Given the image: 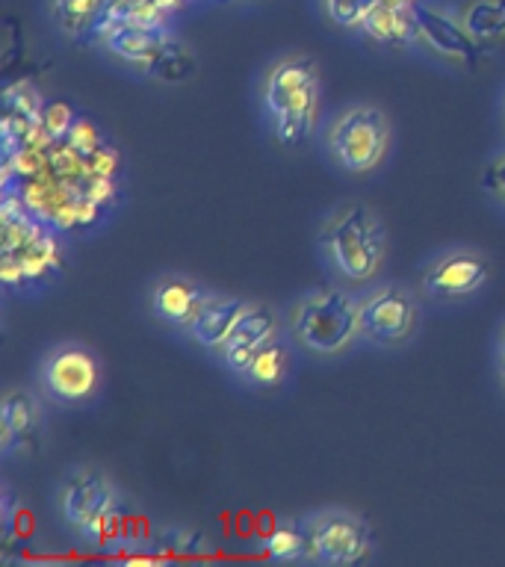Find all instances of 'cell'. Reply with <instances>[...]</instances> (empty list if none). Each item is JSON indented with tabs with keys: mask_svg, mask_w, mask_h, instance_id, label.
I'll list each match as a JSON object with an SVG mask.
<instances>
[{
	"mask_svg": "<svg viewBox=\"0 0 505 567\" xmlns=\"http://www.w3.org/2000/svg\"><path fill=\"white\" fill-rule=\"evenodd\" d=\"M42 384L56 402H86L101 388V363L83 346H56L42 363Z\"/></svg>",
	"mask_w": 505,
	"mask_h": 567,
	"instance_id": "8",
	"label": "cell"
},
{
	"mask_svg": "<svg viewBox=\"0 0 505 567\" xmlns=\"http://www.w3.org/2000/svg\"><path fill=\"white\" fill-rule=\"evenodd\" d=\"M416 30H420V42H425L434 53H441L446 60L458 62L461 69L473 71L478 65V39L470 33L464 21H452L434 7L414 3Z\"/></svg>",
	"mask_w": 505,
	"mask_h": 567,
	"instance_id": "10",
	"label": "cell"
},
{
	"mask_svg": "<svg viewBox=\"0 0 505 567\" xmlns=\"http://www.w3.org/2000/svg\"><path fill=\"white\" fill-rule=\"evenodd\" d=\"M115 503H118V494L113 482L106 478L104 470L95 467L74 470L60 491L62 520L86 540H95L101 535L106 520L113 517Z\"/></svg>",
	"mask_w": 505,
	"mask_h": 567,
	"instance_id": "6",
	"label": "cell"
},
{
	"mask_svg": "<svg viewBox=\"0 0 505 567\" xmlns=\"http://www.w3.org/2000/svg\"><path fill=\"white\" fill-rule=\"evenodd\" d=\"M145 74L159 83H184L195 74V56L189 48H184L175 39H168L148 62H145Z\"/></svg>",
	"mask_w": 505,
	"mask_h": 567,
	"instance_id": "19",
	"label": "cell"
},
{
	"mask_svg": "<svg viewBox=\"0 0 505 567\" xmlns=\"http://www.w3.org/2000/svg\"><path fill=\"white\" fill-rule=\"evenodd\" d=\"M319 243L346 281H372L388 257V228L363 202L337 207L319 230Z\"/></svg>",
	"mask_w": 505,
	"mask_h": 567,
	"instance_id": "1",
	"label": "cell"
},
{
	"mask_svg": "<svg viewBox=\"0 0 505 567\" xmlns=\"http://www.w3.org/2000/svg\"><path fill=\"white\" fill-rule=\"evenodd\" d=\"M464 27L478 42H491L505 33V0H476L464 12Z\"/></svg>",
	"mask_w": 505,
	"mask_h": 567,
	"instance_id": "21",
	"label": "cell"
},
{
	"mask_svg": "<svg viewBox=\"0 0 505 567\" xmlns=\"http://www.w3.org/2000/svg\"><path fill=\"white\" fill-rule=\"evenodd\" d=\"M148 3H154L157 9H163V12H172L175 7H181L184 0H148Z\"/></svg>",
	"mask_w": 505,
	"mask_h": 567,
	"instance_id": "25",
	"label": "cell"
},
{
	"mask_svg": "<svg viewBox=\"0 0 505 567\" xmlns=\"http://www.w3.org/2000/svg\"><path fill=\"white\" fill-rule=\"evenodd\" d=\"M499 358H505V331H503V340H499Z\"/></svg>",
	"mask_w": 505,
	"mask_h": 567,
	"instance_id": "27",
	"label": "cell"
},
{
	"mask_svg": "<svg viewBox=\"0 0 505 567\" xmlns=\"http://www.w3.org/2000/svg\"><path fill=\"white\" fill-rule=\"evenodd\" d=\"M499 384H503V393H505V358H499Z\"/></svg>",
	"mask_w": 505,
	"mask_h": 567,
	"instance_id": "26",
	"label": "cell"
},
{
	"mask_svg": "<svg viewBox=\"0 0 505 567\" xmlns=\"http://www.w3.org/2000/svg\"><path fill=\"white\" fill-rule=\"evenodd\" d=\"M287 346L275 337L272 343H266L260 352L251 358V363L246 367V375L251 384H257V388H272V384H281L284 375H287Z\"/></svg>",
	"mask_w": 505,
	"mask_h": 567,
	"instance_id": "20",
	"label": "cell"
},
{
	"mask_svg": "<svg viewBox=\"0 0 505 567\" xmlns=\"http://www.w3.org/2000/svg\"><path fill=\"white\" fill-rule=\"evenodd\" d=\"M331 157L354 175L379 168L390 148V122L379 106L354 104L346 106L328 124L326 133Z\"/></svg>",
	"mask_w": 505,
	"mask_h": 567,
	"instance_id": "4",
	"label": "cell"
},
{
	"mask_svg": "<svg viewBox=\"0 0 505 567\" xmlns=\"http://www.w3.org/2000/svg\"><path fill=\"white\" fill-rule=\"evenodd\" d=\"M491 278V264L482 251L473 248H452L443 251L423 269V290L434 299H464L470 292H476L485 287Z\"/></svg>",
	"mask_w": 505,
	"mask_h": 567,
	"instance_id": "9",
	"label": "cell"
},
{
	"mask_svg": "<svg viewBox=\"0 0 505 567\" xmlns=\"http://www.w3.org/2000/svg\"><path fill=\"white\" fill-rule=\"evenodd\" d=\"M379 0H326L328 18L340 27H361Z\"/></svg>",
	"mask_w": 505,
	"mask_h": 567,
	"instance_id": "22",
	"label": "cell"
},
{
	"mask_svg": "<svg viewBox=\"0 0 505 567\" xmlns=\"http://www.w3.org/2000/svg\"><path fill=\"white\" fill-rule=\"evenodd\" d=\"M361 30L370 35L372 42L390 44V48L416 42L420 30H416L414 3L411 7H393V3H381L379 0V7L363 18Z\"/></svg>",
	"mask_w": 505,
	"mask_h": 567,
	"instance_id": "16",
	"label": "cell"
},
{
	"mask_svg": "<svg viewBox=\"0 0 505 567\" xmlns=\"http://www.w3.org/2000/svg\"><path fill=\"white\" fill-rule=\"evenodd\" d=\"M264 101L284 145H299L313 133L319 115V62L287 56L264 78Z\"/></svg>",
	"mask_w": 505,
	"mask_h": 567,
	"instance_id": "2",
	"label": "cell"
},
{
	"mask_svg": "<svg viewBox=\"0 0 505 567\" xmlns=\"http://www.w3.org/2000/svg\"><path fill=\"white\" fill-rule=\"evenodd\" d=\"M313 561L322 565H361L372 556V529L352 512H322L310 517Z\"/></svg>",
	"mask_w": 505,
	"mask_h": 567,
	"instance_id": "7",
	"label": "cell"
},
{
	"mask_svg": "<svg viewBox=\"0 0 505 567\" xmlns=\"http://www.w3.org/2000/svg\"><path fill=\"white\" fill-rule=\"evenodd\" d=\"M42 127L44 133L51 136V140H65L71 133V110L65 104H51L44 106V115H42Z\"/></svg>",
	"mask_w": 505,
	"mask_h": 567,
	"instance_id": "23",
	"label": "cell"
},
{
	"mask_svg": "<svg viewBox=\"0 0 505 567\" xmlns=\"http://www.w3.org/2000/svg\"><path fill=\"white\" fill-rule=\"evenodd\" d=\"M264 553L275 561H313V535L310 520L290 517L264 540Z\"/></svg>",
	"mask_w": 505,
	"mask_h": 567,
	"instance_id": "17",
	"label": "cell"
},
{
	"mask_svg": "<svg viewBox=\"0 0 505 567\" xmlns=\"http://www.w3.org/2000/svg\"><path fill=\"white\" fill-rule=\"evenodd\" d=\"M42 425V408L33 393L16 388L7 390L0 402V441H3V455H12L16 450L33 446L35 434Z\"/></svg>",
	"mask_w": 505,
	"mask_h": 567,
	"instance_id": "14",
	"label": "cell"
},
{
	"mask_svg": "<svg viewBox=\"0 0 505 567\" xmlns=\"http://www.w3.org/2000/svg\"><path fill=\"white\" fill-rule=\"evenodd\" d=\"M251 301L237 299V296H213L207 305L202 308V313L195 317V322L189 326V337L202 349H210V352H219L221 343L228 340V334L237 326V319L246 313V308Z\"/></svg>",
	"mask_w": 505,
	"mask_h": 567,
	"instance_id": "15",
	"label": "cell"
},
{
	"mask_svg": "<svg viewBox=\"0 0 505 567\" xmlns=\"http://www.w3.org/2000/svg\"><path fill=\"white\" fill-rule=\"evenodd\" d=\"M292 340L313 354H340L361 337V301L340 287L305 292L290 308Z\"/></svg>",
	"mask_w": 505,
	"mask_h": 567,
	"instance_id": "3",
	"label": "cell"
},
{
	"mask_svg": "<svg viewBox=\"0 0 505 567\" xmlns=\"http://www.w3.org/2000/svg\"><path fill=\"white\" fill-rule=\"evenodd\" d=\"M278 326H281L278 310L269 308V305H257V301H251L246 308V313L237 319V326H234V331L228 334V340L221 343V361L228 363V370L246 372L251 358H255L266 343H272L275 337H278Z\"/></svg>",
	"mask_w": 505,
	"mask_h": 567,
	"instance_id": "11",
	"label": "cell"
},
{
	"mask_svg": "<svg viewBox=\"0 0 505 567\" xmlns=\"http://www.w3.org/2000/svg\"><path fill=\"white\" fill-rule=\"evenodd\" d=\"M361 301V337L384 349H399L416 334L420 326V305L414 292L402 284H379Z\"/></svg>",
	"mask_w": 505,
	"mask_h": 567,
	"instance_id": "5",
	"label": "cell"
},
{
	"mask_svg": "<svg viewBox=\"0 0 505 567\" xmlns=\"http://www.w3.org/2000/svg\"><path fill=\"white\" fill-rule=\"evenodd\" d=\"M53 16L71 39L89 44L106 12V0H51Z\"/></svg>",
	"mask_w": 505,
	"mask_h": 567,
	"instance_id": "18",
	"label": "cell"
},
{
	"mask_svg": "<svg viewBox=\"0 0 505 567\" xmlns=\"http://www.w3.org/2000/svg\"><path fill=\"white\" fill-rule=\"evenodd\" d=\"M213 299L210 290H204L202 284L186 278V275H166L154 284L151 290V308H154V317L163 319L166 326L184 328L189 331V326L195 322V317L202 313V308Z\"/></svg>",
	"mask_w": 505,
	"mask_h": 567,
	"instance_id": "12",
	"label": "cell"
},
{
	"mask_svg": "<svg viewBox=\"0 0 505 567\" xmlns=\"http://www.w3.org/2000/svg\"><path fill=\"white\" fill-rule=\"evenodd\" d=\"M482 186H485V193L496 195L499 202H505V151L496 154L485 166V172H482Z\"/></svg>",
	"mask_w": 505,
	"mask_h": 567,
	"instance_id": "24",
	"label": "cell"
},
{
	"mask_svg": "<svg viewBox=\"0 0 505 567\" xmlns=\"http://www.w3.org/2000/svg\"><path fill=\"white\" fill-rule=\"evenodd\" d=\"M168 39H172V33H168V27L159 24V21H122V24H115L106 30L101 44H104L113 56H118V60L145 65Z\"/></svg>",
	"mask_w": 505,
	"mask_h": 567,
	"instance_id": "13",
	"label": "cell"
}]
</instances>
